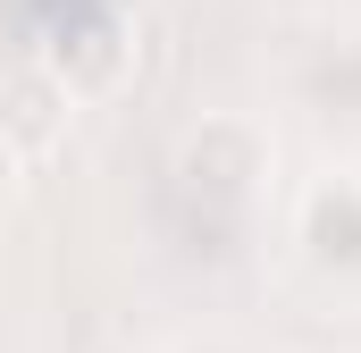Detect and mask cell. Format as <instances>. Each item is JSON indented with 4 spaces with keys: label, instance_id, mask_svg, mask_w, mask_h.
<instances>
[{
    "label": "cell",
    "instance_id": "6da1fadb",
    "mask_svg": "<svg viewBox=\"0 0 361 353\" xmlns=\"http://www.w3.org/2000/svg\"><path fill=\"white\" fill-rule=\"evenodd\" d=\"M269 176H277V143H269L261 118L202 109L177 135V152H169V202L185 210V236L193 244H235L261 219Z\"/></svg>",
    "mask_w": 361,
    "mask_h": 353
},
{
    "label": "cell",
    "instance_id": "7a4b0ae2",
    "mask_svg": "<svg viewBox=\"0 0 361 353\" xmlns=\"http://www.w3.org/2000/svg\"><path fill=\"white\" fill-rule=\"evenodd\" d=\"M286 244L328 294H361V160H319L294 185Z\"/></svg>",
    "mask_w": 361,
    "mask_h": 353
},
{
    "label": "cell",
    "instance_id": "3957f363",
    "mask_svg": "<svg viewBox=\"0 0 361 353\" xmlns=\"http://www.w3.org/2000/svg\"><path fill=\"white\" fill-rule=\"evenodd\" d=\"M68 126H76V92L59 85L34 51H25V59H0V152H8L17 169L51 160V152L68 143Z\"/></svg>",
    "mask_w": 361,
    "mask_h": 353
},
{
    "label": "cell",
    "instance_id": "277c9868",
    "mask_svg": "<svg viewBox=\"0 0 361 353\" xmlns=\"http://www.w3.org/2000/svg\"><path fill=\"white\" fill-rule=\"evenodd\" d=\"M294 92H302V109H319V118H353V126H361V34L302 51Z\"/></svg>",
    "mask_w": 361,
    "mask_h": 353
},
{
    "label": "cell",
    "instance_id": "5b68a950",
    "mask_svg": "<svg viewBox=\"0 0 361 353\" xmlns=\"http://www.w3.org/2000/svg\"><path fill=\"white\" fill-rule=\"evenodd\" d=\"M177 353H261V345H244V337H185Z\"/></svg>",
    "mask_w": 361,
    "mask_h": 353
},
{
    "label": "cell",
    "instance_id": "8992f818",
    "mask_svg": "<svg viewBox=\"0 0 361 353\" xmlns=\"http://www.w3.org/2000/svg\"><path fill=\"white\" fill-rule=\"evenodd\" d=\"M17 176H25V169H17V160H8V152H0V202H8V193H17Z\"/></svg>",
    "mask_w": 361,
    "mask_h": 353
},
{
    "label": "cell",
    "instance_id": "52a82bcc",
    "mask_svg": "<svg viewBox=\"0 0 361 353\" xmlns=\"http://www.w3.org/2000/svg\"><path fill=\"white\" fill-rule=\"evenodd\" d=\"M345 8H353V17H361V0H345Z\"/></svg>",
    "mask_w": 361,
    "mask_h": 353
}]
</instances>
